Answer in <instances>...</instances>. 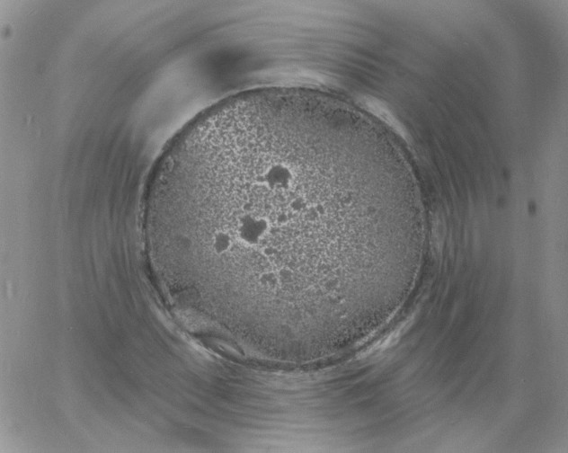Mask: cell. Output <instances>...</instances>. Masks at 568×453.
Listing matches in <instances>:
<instances>
[{"instance_id": "obj_1", "label": "cell", "mask_w": 568, "mask_h": 453, "mask_svg": "<svg viewBox=\"0 0 568 453\" xmlns=\"http://www.w3.org/2000/svg\"><path fill=\"white\" fill-rule=\"evenodd\" d=\"M391 155L326 94L234 97L164 156L148 193V239L206 266L252 321L351 334L382 306L425 234Z\"/></svg>"}]
</instances>
